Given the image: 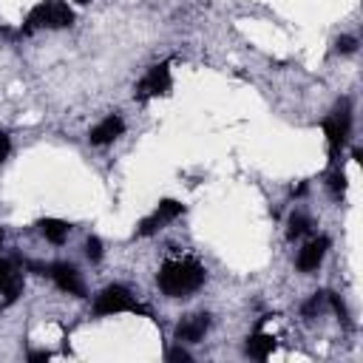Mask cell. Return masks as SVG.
I'll list each match as a JSON object with an SVG mask.
<instances>
[{"instance_id":"cell-1","label":"cell","mask_w":363,"mask_h":363,"mask_svg":"<svg viewBox=\"0 0 363 363\" xmlns=\"http://www.w3.org/2000/svg\"><path fill=\"white\" fill-rule=\"evenodd\" d=\"M159 289L167 298H187L193 295L201 284H204V267L196 258H170L162 264L159 275H156Z\"/></svg>"},{"instance_id":"cell-2","label":"cell","mask_w":363,"mask_h":363,"mask_svg":"<svg viewBox=\"0 0 363 363\" xmlns=\"http://www.w3.org/2000/svg\"><path fill=\"white\" fill-rule=\"evenodd\" d=\"M71 23H74V11L68 9L65 0H43L28 11L23 34H31L34 28H65Z\"/></svg>"},{"instance_id":"cell-3","label":"cell","mask_w":363,"mask_h":363,"mask_svg":"<svg viewBox=\"0 0 363 363\" xmlns=\"http://www.w3.org/2000/svg\"><path fill=\"white\" fill-rule=\"evenodd\" d=\"M349 130H352V113H349V99H340L337 108L332 111V116L323 119V133H326V142H329V156L337 159L340 147L346 145L349 139Z\"/></svg>"},{"instance_id":"cell-4","label":"cell","mask_w":363,"mask_h":363,"mask_svg":"<svg viewBox=\"0 0 363 363\" xmlns=\"http://www.w3.org/2000/svg\"><path fill=\"white\" fill-rule=\"evenodd\" d=\"M94 312H96V315H116V312H147V309L139 306V303L133 301V295H130L125 286L111 284V286H105V289L96 295Z\"/></svg>"},{"instance_id":"cell-5","label":"cell","mask_w":363,"mask_h":363,"mask_svg":"<svg viewBox=\"0 0 363 363\" xmlns=\"http://www.w3.org/2000/svg\"><path fill=\"white\" fill-rule=\"evenodd\" d=\"M167 91H170V65H167V62H159V65H153V68L136 82L133 96H136L139 102H147V99L162 96V94H167Z\"/></svg>"},{"instance_id":"cell-6","label":"cell","mask_w":363,"mask_h":363,"mask_svg":"<svg viewBox=\"0 0 363 363\" xmlns=\"http://www.w3.org/2000/svg\"><path fill=\"white\" fill-rule=\"evenodd\" d=\"M182 213H184V204H182V201H176V199H164V201H159V207H156L147 218L139 221L136 235H153L156 230H162L167 221H173V218L182 216Z\"/></svg>"},{"instance_id":"cell-7","label":"cell","mask_w":363,"mask_h":363,"mask_svg":"<svg viewBox=\"0 0 363 363\" xmlns=\"http://www.w3.org/2000/svg\"><path fill=\"white\" fill-rule=\"evenodd\" d=\"M48 275L54 278V284H57L62 292L77 295V298H82V295H85L82 278H79V272H77V267H74V264H65V261L51 264V267H48Z\"/></svg>"},{"instance_id":"cell-8","label":"cell","mask_w":363,"mask_h":363,"mask_svg":"<svg viewBox=\"0 0 363 363\" xmlns=\"http://www.w3.org/2000/svg\"><path fill=\"white\" fill-rule=\"evenodd\" d=\"M210 329V315L207 312H199V315H187L179 326H176V340H187V343H196L204 337V332Z\"/></svg>"},{"instance_id":"cell-9","label":"cell","mask_w":363,"mask_h":363,"mask_svg":"<svg viewBox=\"0 0 363 363\" xmlns=\"http://www.w3.org/2000/svg\"><path fill=\"white\" fill-rule=\"evenodd\" d=\"M326 250H329V238H326V235L312 238V241L298 252V269H301V272H312V269H318L320 261H323V255H326Z\"/></svg>"},{"instance_id":"cell-10","label":"cell","mask_w":363,"mask_h":363,"mask_svg":"<svg viewBox=\"0 0 363 363\" xmlns=\"http://www.w3.org/2000/svg\"><path fill=\"white\" fill-rule=\"evenodd\" d=\"M122 130H125V122H122V116L111 113V116H105V119H102L96 128H91L88 139H91V145H108V142L119 139V136H122Z\"/></svg>"},{"instance_id":"cell-11","label":"cell","mask_w":363,"mask_h":363,"mask_svg":"<svg viewBox=\"0 0 363 363\" xmlns=\"http://www.w3.org/2000/svg\"><path fill=\"white\" fill-rule=\"evenodd\" d=\"M20 292H23V275L11 261H0V295H6V301H14Z\"/></svg>"},{"instance_id":"cell-12","label":"cell","mask_w":363,"mask_h":363,"mask_svg":"<svg viewBox=\"0 0 363 363\" xmlns=\"http://www.w3.org/2000/svg\"><path fill=\"white\" fill-rule=\"evenodd\" d=\"M272 349H275V337H272V335H264V332L250 335V337H247V343H244V352H247L250 357H255V360L269 357V354H272Z\"/></svg>"},{"instance_id":"cell-13","label":"cell","mask_w":363,"mask_h":363,"mask_svg":"<svg viewBox=\"0 0 363 363\" xmlns=\"http://www.w3.org/2000/svg\"><path fill=\"white\" fill-rule=\"evenodd\" d=\"M68 230H71V227H68L65 221H60V218H43V221H40V233H43L51 244H62V241L68 238Z\"/></svg>"},{"instance_id":"cell-14","label":"cell","mask_w":363,"mask_h":363,"mask_svg":"<svg viewBox=\"0 0 363 363\" xmlns=\"http://www.w3.org/2000/svg\"><path fill=\"white\" fill-rule=\"evenodd\" d=\"M306 230H309V218H306V216H301V213H295V216L289 218V230H286V238H289V241H295V238H301Z\"/></svg>"},{"instance_id":"cell-15","label":"cell","mask_w":363,"mask_h":363,"mask_svg":"<svg viewBox=\"0 0 363 363\" xmlns=\"http://www.w3.org/2000/svg\"><path fill=\"white\" fill-rule=\"evenodd\" d=\"M329 190H332L335 199H340L346 193V173L343 170H332L329 173Z\"/></svg>"},{"instance_id":"cell-16","label":"cell","mask_w":363,"mask_h":363,"mask_svg":"<svg viewBox=\"0 0 363 363\" xmlns=\"http://www.w3.org/2000/svg\"><path fill=\"white\" fill-rule=\"evenodd\" d=\"M85 255H88V261H94V264L102 258V241H99L96 235H91V238L85 241Z\"/></svg>"},{"instance_id":"cell-17","label":"cell","mask_w":363,"mask_h":363,"mask_svg":"<svg viewBox=\"0 0 363 363\" xmlns=\"http://www.w3.org/2000/svg\"><path fill=\"white\" fill-rule=\"evenodd\" d=\"M323 303H326V292H315V295L303 303V315H315V312H320Z\"/></svg>"},{"instance_id":"cell-18","label":"cell","mask_w":363,"mask_h":363,"mask_svg":"<svg viewBox=\"0 0 363 363\" xmlns=\"http://www.w3.org/2000/svg\"><path fill=\"white\" fill-rule=\"evenodd\" d=\"M354 48H357V40H354V37H340V40H337V51H340V54H352Z\"/></svg>"},{"instance_id":"cell-19","label":"cell","mask_w":363,"mask_h":363,"mask_svg":"<svg viewBox=\"0 0 363 363\" xmlns=\"http://www.w3.org/2000/svg\"><path fill=\"white\" fill-rule=\"evenodd\" d=\"M167 360H182V363H187V360H190V354L179 346V349H170V352H167Z\"/></svg>"},{"instance_id":"cell-20","label":"cell","mask_w":363,"mask_h":363,"mask_svg":"<svg viewBox=\"0 0 363 363\" xmlns=\"http://www.w3.org/2000/svg\"><path fill=\"white\" fill-rule=\"evenodd\" d=\"M9 147H11V145H9V136H6L3 130H0V162H3L6 156H9Z\"/></svg>"},{"instance_id":"cell-21","label":"cell","mask_w":363,"mask_h":363,"mask_svg":"<svg viewBox=\"0 0 363 363\" xmlns=\"http://www.w3.org/2000/svg\"><path fill=\"white\" fill-rule=\"evenodd\" d=\"M48 357H51L48 352H31V354H28L31 363H43V360H48Z\"/></svg>"},{"instance_id":"cell-22","label":"cell","mask_w":363,"mask_h":363,"mask_svg":"<svg viewBox=\"0 0 363 363\" xmlns=\"http://www.w3.org/2000/svg\"><path fill=\"white\" fill-rule=\"evenodd\" d=\"M352 159H354V162H363V153H360V147H354V150H352Z\"/></svg>"},{"instance_id":"cell-23","label":"cell","mask_w":363,"mask_h":363,"mask_svg":"<svg viewBox=\"0 0 363 363\" xmlns=\"http://www.w3.org/2000/svg\"><path fill=\"white\" fill-rule=\"evenodd\" d=\"M0 244H3V227H0Z\"/></svg>"},{"instance_id":"cell-24","label":"cell","mask_w":363,"mask_h":363,"mask_svg":"<svg viewBox=\"0 0 363 363\" xmlns=\"http://www.w3.org/2000/svg\"><path fill=\"white\" fill-rule=\"evenodd\" d=\"M77 3H88V0H77Z\"/></svg>"}]
</instances>
